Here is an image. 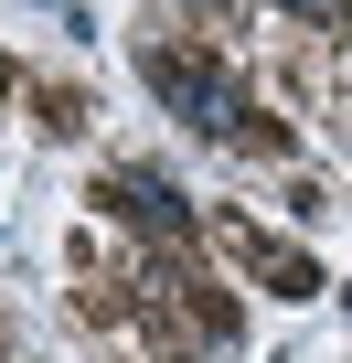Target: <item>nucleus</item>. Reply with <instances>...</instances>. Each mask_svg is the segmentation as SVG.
I'll return each mask as SVG.
<instances>
[{
	"instance_id": "f257e3e1",
	"label": "nucleus",
	"mask_w": 352,
	"mask_h": 363,
	"mask_svg": "<svg viewBox=\"0 0 352 363\" xmlns=\"http://www.w3.org/2000/svg\"><path fill=\"white\" fill-rule=\"evenodd\" d=\"M149 86L182 107L193 128H235V118H246V107H235V86H225V75H203V65H182V54H149Z\"/></svg>"
},
{
	"instance_id": "f03ea898",
	"label": "nucleus",
	"mask_w": 352,
	"mask_h": 363,
	"mask_svg": "<svg viewBox=\"0 0 352 363\" xmlns=\"http://www.w3.org/2000/svg\"><path fill=\"white\" fill-rule=\"evenodd\" d=\"M107 203H118V214H139V225H160V235L182 225V193H171L160 171H107Z\"/></svg>"
},
{
	"instance_id": "7ed1b4c3",
	"label": "nucleus",
	"mask_w": 352,
	"mask_h": 363,
	"mask_svg": "<svg viewBox=\"0 0 352 363\" xmlns=\"http://www.w3.org/2000/svg\"><path fill=\"white\" fill-rule=\"evenodd\" d=\"M299 11H352V0H299Z\"/></svg>"
},
{
	"instance_id": "20e7f679",
	"label": "nucleus",
	"mask_w": 352,
	"mask_h": 363,
	"mask_svg": "<svg viewBox=\"0 0 352 363\" xmlns=\"http://www.w3.org/2000/svg\"><path fill=\"white\" fill-rule=\"evenodd\" d=\"M203 11H214V0H203Z\"/></svg>"
}]
</instances>
